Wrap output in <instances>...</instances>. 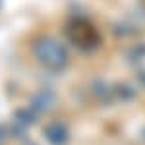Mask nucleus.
<instances>
[{
    "mask_svg": "<svg viewBox=\"0 0 145 145\" xmlns=\"http://www.w3.org/2000/svg\"><path fill=\"white\" fill-rule=\"evenodd\" d=\"M33 52L37 56V60L48 70H62L68 64V52L62 43H58L56 39L45 37L41 41H37L33 46Z\"/></svg>",
    "mask_w": 145,
    "mask_h": 145,
    "instance_id": "obj_1",
    "label": "nucleus"
},
{
    "mask_svg": "<svg viewBox=\"0 0 145 145\" xmlns=\"http://www.w3.org/2000/svg\"><path fill=\"white\" fill-rule=\"evenodd\" d=\"M45 135L52 145H66V141H68L66 128H64L62 124H58V122L48 124V126L45 128Z\"/></svg>",
    "mask_w": 145,
    "mask_h": 145,
    "instance_id": "obj_2",
    "label": "nucleus"
},
{
    "mask_svg": "<svg viewBox=\"0 0 145 145\" xmlns=\"http://www.w3.org/2000/svg\"><path fill=\"white\" fill-rule=\"evenodd\" d=\"M31 103H33V105H31L33 108H37V110H41V112H46V110H50V108L54 106V95L48 93V91H43V93L35 95Z\"/></svg>",
    "mask_w": 145,
    "mask_h": 145,
    "instance_id": "obj_3",
    "label": "nucleus"
},
{
    "mask_svg": "<svg viewBox=\"0 0 145 145\" xmlns=\"http://www.w3.org/2000/svg\"><path fill=\"white\" fill-rule=\"evenodd\" d=\"M4 143V132H2V128H0V145Z\"/></svg>",
    "mask_w": 145,
    "mask_h": 145,
    "instance_id": "obj_4",
    "label": "nucleus"
}]
</instances>
